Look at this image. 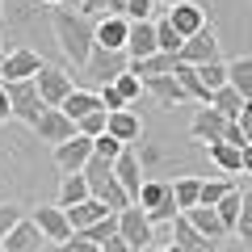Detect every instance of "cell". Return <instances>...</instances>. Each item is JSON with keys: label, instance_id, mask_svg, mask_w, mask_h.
Returning <instances> with one entry per match:
<instances>
[{"label": "cell", "instance_id": "cell-1", "mask_svg": "<svg viewBox=\"0 0 252 252\" xmlns=\"http://www.w3.org/2000/svg\"><path fill=\"white\" fill-rule=\"evenodd\" d=\"M51 30H55V42H59L63 59L72 67H84L93 55V21L76 9H51Z\"/></svg>", "mask_w": 252, "mask_h": 252}, {"label": "cell", "instance_id": "cell-2", "mask_svg": "<svg viewBox=\"0 0 252 252\" xmlns=\"http://www.w3.org/2000/svg\"><path fill=\"white\" fill-rule=\"evenodd\" d=\"M118 235H122L126 244H130V252H143V248H156V223L147 219L143 206H130L118 210Z\"/></svg>", "mask_w": 252, "mask_h": 252}, {"label": "cell", "instance_id": "cell-3", "mask_svg": "<svg viewBox=\"0 0 252 252\" xmlns=\"http://www.w3.org/2000/svg\"><path fill=\"white\" fill-rule=\"evenodd\" d=\"M130 67V59H126V51H105V46H93L89 63H84L80 72L89 84H97V89H105V84H114L118 76Z\"/></svg>", "mask_w": 252, "mask_h": 252}, {"label": "cell", "instance_id": "cell-4", "mask_svg": "<svg viewBox=\"0 0 252 252\" xmlns=\"http://www.w3.org/2000/svg\"><path fill=\"white\" fill-rule=\"evenodd\" d=\"M34 89H38V97H42V105H46V109H59L63 101L72 97L76 76H67L63 67H46V63H42V72L34 76Z\"/></svg>", "mask_w": 252, "mask_h": 252}, {"label": "cell", "instance_id": "cell-5", "mask_svg": "<svg viewBox=\"0 0 252 252\" xmlns=\"http://www.w3.org/2000/svg\"><path fill=\"white\" fill-rule=\"evenodd\" d=\"M9 89V114L17 118V122H26V126H34L38 118H42V97H38V89H34V80H21V84H4Z\"/></svg>", "mask_w": 252, "mask_h": 252}, {"label": "cell", "instance_id": "cell-6", "mask_svg": "<svg viewBox=\"0 0 252 252\" xmlns=\"http://www.w3.org/2000/svg\"><path fill=\"white\" fill-rule=\"evenodd\" d=\"M38 72H42V59H38V51H30V46H17V51H9L4 59H0V80L4 84L34 80Z\"/></svg>", "mask_w": 252, "mask_h": 252}, {"label": "cell", "instance_id": "cell-7", "mask_svg": "<svg viewBox=\"0 0 252 252\" xmlns=\"http://www.w3.org/2000/svg\"><path fill=\"white\" fill-rule=\"evenodd\" d=\"M177 59L181 63H189V67H202V63H215L219 59V34L215 30H198L193 38H185L181 42V51H177Z\"/></svg>", "mask_w": 252, "mask_h": 252}, {"label": "cell", "instance_id": "cell-8", "mask_svg": "<svg viewBox=\"0 0 252 252\" xmlns=\"http://www.w3.org/2000/svg\"><path fill=\"white\" fill-rule=\"evenodd\" d=\"M34 135L42 139V143L59 147V143H67V139H76L80 130H76V122L63 114V109H42V118L34 122Z\"/></svg>", "mask_w": 252, "mask_h": 252}, {"label": "cell", "instance_id": "cell-9", "mask_svg": "<svg viewBox=\"0 0 252 252\" xmlns=\"http://www.w3.org/2000/svg\"><path fill=\"white\" fill-rule=\"evenodd\" d=\"M89 160H93V139H84V135H76V139H67V143L55 147V168H59L63 177L84 172V164H89Z\"/></svg>", "mask_w": 252, "mask_h": 252}, {"label": "cell", "instance_id": "cell-10", "mask_svg": "<svg viewBox=\"0 0 252 252\" xmlns=\"http://www.w3.org/2000/svg\"><path fill=\"white\" fill-rule=\"evenodd\" d=\"M227 126H231V122H227L223 114H215L210 105H198V109H193L189 130H193V139H198V143L210 147V143H223V139H227Z\"/></svg>", "mask_w": 252, "mask_h": 252}, {"label": "cell", "instance_id": "cell-11", "mask_svg": "<svg viewBox=\"0 0 252 252\" xmlns=\"http://www.w3.org/2000/svg\"><path fill=\"white\" fill-rule=\"evenodd\" d=\"M30 219H34V227L42 231V240H51V244H67L72 240L67 215H63L59 206H38V210H30Z\"/></svg>", "mask_w": 252, "mask_h": 252}, {"label": "cell", "instance_id": "cell-12", "mask_svg": "<svg viewBox=\"0 0 252 252\" xmlns=\"http://www.w3.org/2000/svg\"><path fill=\"white\" fill-rule=\"evenodd\" d=\"M114 181L126 189V198H130V202L139 198V189H143V164H139L135 147H126V152L114 160Z\"/></svg>", "mask_w": 252, "mask_h": 252}, {"label": "cell", "instance_id": "cell-13", "mask_svg": "<svg viewBox=\"0 0 252 252\" xmlns=\"http://www.w3.org/2000/svg\"><path fill=\"white\" fill-rule=\"evenodd\" d=\"M164 17H168V26L181 34V42H185V38H193L198 30H206V9H202V4H193V0H181L177 9H168Z\"/></svg>", "mask_w": 252, "mask_h": 252}, {"label": "cell", "instance_id": "cell-14", "mask_svg": "<svg viewBox=\"0 0 252 252\" xmlns=\"http://www.w3.org/2000/svg\"><path fill=\"white\" fill-rule=\"evenodd\" d=\"M156 51V21H135V26L126 30V59L139 63V59H152Z\"/></svg>", "mask_w": 252, "mask_h": 252}, {"label": "cell", "instance_id": "cell-15", "mask_svg": "<svg viewBox=\"0 0 252 252\" xmlns=\"http://www.w3.org/2000/svg\"><path fill=\"white\" fill-rule=\"evenodd\" d=\"M143 93H152L160 109H177V105L189 101L185 89L177 84V76H143Z\"/></svg>", "mask_w": 252, "mask_h": 252}, {"label": "cell", "instance_id": "cell-16", "mask_svg": "<svg viewBox=\"0 0 252 252\" xmlns=\"http://www.w3.org/2000/svg\"><path fill=\"white\" fill-rule=\"evenodd\" d=\"M105 135H114L122 147H139V139H143V122H139L135 109H118V114H109Z\"/></svg>", "mask_w": 252, "mask_h": 252}, {"label": "cell", "instance_id": "cell-17", "mask_svg": "<svg viewBox=\"0 0 252 252\" xmlns=\"http://www.w3.org/2000/svg\"><path fill=\"white\" fill-rule=\"evenodd\" d=\"M126 30H130L126 17H101L93 21V42L105 51H126Z\"/></svg>", "mask_w": 252, "mask_h": 252}, {"label": "cell", "instance_id": "cell-18", "mask_svg": "<svg viewBox=\"0 0 252 252\" xmlns=\"http://www.w3.org/2000/svg\"><path fill=\"white\" fill-rule=\"evenodd\" d=\"M63 215H67V227H72V235H80V231H89L93 223H101L105 215H114V210H105L97 198H84V202H76V206H67Z\"/></svg>", "mask_w": 252, "mask_h": 252}, {"label": "cell", "instance_id": "cell-19", "mask_svg": "<svg viewBox=\"0 0 252 252\" xmlns=\"http://www.w3.org/2000/svg\"><path fill=\"white\" fill-rule=\"evenodd\" d=\"M0 248H4V252H42V231H38L34 219L26 215L9 235H4V244H0Z\"/></svg>", "mask_w": 252, "mask_h": 252}, {"label": "cell", "instance_id": "cell-20", "mask_svg": "<svg viewBox=\"0 0 252 252\" xmlns=\"http://www.w3.org/2000/svg\"><path fill=\"white\" fill-rule=\"evenodd\" d=\"M181 219H185V223L193 227V231H198L202 240H210V244H223V240H227L223 223H219V215H215L210 206H193V210H185Z\"/></svg>", "mask_w": 252, "mask_h": 252}, {"label": "cell", "instance_id": "cell-21", "mask_svg": "<svg viewBox=\"0 0 252 252\" xmlns=\"http://www.w3.org/2000/svg\"><path fill=\"white\" fill-rule=\"evenodd\" d=\"M59 109H63V114H67V118H72L76 126H80V122H84V118H89V114H97V109H101V97H97V93H93V89H72V97L63 101Z\"/></svg>", "mask_w": 252, "mask_h": 252}, {"label": "cell", "instance_id": "cell-22", "mask_svg": "<svg viewBox=\"0 0 252 252\" xmlns=\"http://www.w3.org/2000/svg\"><path fill=\"white\" fill-rule=\"evenodd\" d=\"M172 244H177L181 252H219V244H210V240H202L193 227L185 223V219H172Z\"/></svg>", "mask_w": 252, "mask_h": 252}, {"label": "cell", "instance_id": "cell-23", "mask_svg": "<svg viewBox=\"0 0 252 252\" xmlns=\"http://www.w3.org/2000/svg\"><path fill=\"white\" fill-rule=\"evenodd\" d=\"M227 89H235L244 101L252 97V59L248 55H240V59L227 63Z\"/></svg>", "mask_w": 252, "mask_h": 252}, {"label": "cell", "instance_id": "cell-24", "mask_svg": "<svg viewBox=\"0 0 252 252\" xmlns=\"http://www.w3.org/2000/svg\"><path fill=\"white\" fill-rule=\"evenodd\" d=\"M84 198H89V181H84V172H72V177L59 181V202H55V206L67 210V206H76V202H84Z\"/></svg>", "mask_w": 252, "mask_h": 252}, {"label": "cell", "instance_id": "cell-25", "mask_svg": "<svg viewBox=\"0 0 252 252\" xmlns=\"http://www.w3.org/2000/svg\"><path fill=\"white\" fill-rule=\"evenodd\" d=\"M198 189H202V177H177V181H172V198H177L181 215L198 206Z\"/></svg>", "mask_w": 252, "mask_h": 252}, {"label": "cell", "instance_id": "cell-26", "mask_svg": "<svg viewBox=\"0 0 252 252\" xmlns=\"http://www.w3.org/2000/svg\"><path fill=\"white\" fill-rule=\"evenodd\" d=\"M210 109L215 114H223L227 122H235L240 118V109H244V97L235 89H219V93H210Z\"/></svg>", "mask_w": 252, "mask_h": 252}, {"label": "cell", "instance_id": "cell-27", "mask_svg": "<svg viewBox=\"0 0 252 252\" xmlns=\"http://www.w3.org/2000/svg\"><path fill=\"white\" fill-rule=\"evenodd\" d=\"M231 189H235V185H231L227 177H210V181H202V189H198V206H210V210H215L219 202L231 193Z\"/></svg>", "mask_w": 252, "mask_h": 252}, {"label": "cell", "instance_id": "cell-28", "mask_svg": "<svg viewBox=\"0 0 252 252\" xmlns=\"http://www.w3.org/2000/svg\"><path fill=\"white\" fill-rule=\"evenodd\" d=\"M76 4H80V9L76 13H84V17H122L126 13V0H76Z\"/></svg>", "mask_w": 252, "mask_h": 252}, {"label": "cell", "instance_id": "cell-29", "mask_svg": "<svg viewBox=\"0 0 252 252\" xmlns=\"http://www.w3.org/2000/svg\"><path fill=\"white\" fill-rule=\"evenodd\" d=\"M193 72H198V80H202V89H206V93L227 89V63H223V59H215V63H202V67H193Z\"/></svg>", "mask_w": 252, "mask_h": 252}, {"label": "cell", "instance_id": "cell-30", "mask_svg": "<svg viewBox=\"0 0 252 252\" xmlns=\"http://www.w3.org/2000/svg\"><path fill=\"white\" fill-rule=\"evenodd\" d=\"M206 152H210V160H215L223 172H240V152H244V147H231V143H210Z\"/></svg>", "mask_w": 252, "mask_h": 252}, {"label": "cell", "instance_id": "cell-31", "mask_svg": "<svg viewBox=\"0 0 252 252\" xmlns=\"http://www.w3.org/2000/svg\"><path fill=\"white\" fill-rule=\"evenodd\" d=\"M215 215H219V223H223V231L231 235V231H235V219H240V189H231V193L219 202Z\"/></svg>", "mask_w": 252, "mask_h": 252}, {"label": "cell", "instance_id": "cell-32", "mask_svg": "<svg viewBox=\"0 0 252 252\" xmlns=\"http://www.w3.org/2000/svg\"><path fill=\"white\" fill-rule=\"evenodd\" d=\"M156 51H160V55H177L181 51V34L168 26V17L156 21Z\"/></svg>", "mask_w": 252, "mask_h": 252}, {"label": "cell", "instance_id": "cell-33", "mask_svg": "<svg viewBox=\"0 0 252 252\" xmlns=\"http://www.w3.org/2000/svg\"><path fill=\"white\" fill-rule=\"evenodd\" d=\"M231 235H240L244 244H252V189L240 193V219H235V231Z\"/></svg>", "mask_w": 252, "mask_h": 252}, {"label": "cell", "instance_id": "cell-34", "mask_svg": "<svg viewBox=\"0 0 252 252\" xmlns=\"http://www.w3.org/2000/svg\"><path fill=\"white\" fill-rule=\"evenodd\" d=\"M114 89H118V97H122L126 105H135V101L143 97V80H139V76H130V67H126V72L114 80Z\"/></svg>", "mask_w": 252, "mask_h": 252}, {"label": "cell", "instance_id": "cell-35", "mask_svg": "<svg viewBox=\"0 0 252 252\" xmlns=\"http://www.w3.org/2000/svg\"><path fill=\"white\" fill-rule=\"evenodd\" d=\"M164 193H168V181H143V189H139L135 206H143V210H156Z\"/></svg>", "mask_w": 252, "mask_h": 252}, {"label": "cell", "instance_id": "cell-36", "mask_svg": "<svg viewBox=\"0 0 252 252\" xmlns=\"http://www.w3.org/2000/svg\"><path fill=\"white\" fill-rule=\"evenodd\" d=\"M80 235H84L89 244H97V248H101V244H105L109 235H118V215H105L101 223H93L89 231H80Z\"/></svg>", "mask_w": 252, "mask_h": 252}, {"label": "cell", "instance_id": "cell-37", "mask_svg": "<svg viewBox=\"0 0 252 252\" xmlns=\"http://www.w3.org/2000/svg\"><path fill=\"white\" fill-rule=\"evenodd\" d=\"M26 215H30V210H21L17 202H0V244H4V235H9Z\"/></svg>", "mask_w": 252, "mask_h": 252}, {"label": "cell", "instance_id": "cell-38", "mask_svg": "<svg viewBox=\"0 0 252 252\" xmlns=\"http://www.w3.org/2000/svg\"><path fill=\"white\" fill-rule=\"evenodd\" d=\"M105 122H109V114H105V109H97V114H89L76 130H80L84 139H101V135H105Z\"/></svg>", "mask_w": 252, "mask_h": 252}, {"label": "cell", "instance_id": "cell-39", "mask_svg": "<svg viewBox=\"0 0 252 252\" xmlns=\"http://www.w3.org/2000/svg\"><path fill=\"white\" fill-rule=\"evenodd\" d=\"M122 152H126V147L118 143L114 135H101V139H93V156H101V160H109V164H114Z\"/></svg>", "mask_w": 252, "mask_h": 252}, {"label": "cell", "instance_id": "cell-40", "mask_svg": "<svg viewBox=\"0 0 252 252\" xmlns=\"http://www.w3.org/2000/svg\"><path fill=\"white\" fill-rule=\"evenodd\" d=\"M152 13H156L152 0H126V13H122V17L135 26V21H152Z\"/></svg>", "mask_w": 252, "mask_h": 252}, {"label": "cell", "instance_id": "cell-41", "mask_svg": "<svg viewBox=\"0 0 252 252\" xmlns=\"http://www.w3.org/2000/svg\"><path fill=\"white\" fill-rule=\"evenodd\" d=\"M97 97H101V109H105V114H118V109H130V105H126L122 97H118V89H114V84L97 89Z\"/></svg>", "mask_w": 252, "mask_h": 252}, {"label": "cell", "instance_id": "cell-42", "mask_svg": "<svg viewBox=\"0 0 252 252\" xmlns=\"http://www.w3.org/2000/svg\"><path fill=\"white\" fill-rule=\"evenodd\" d=\"M55 252H101V248H97V244H89L84 235H72L67 244H55Z\"/></svg>", "mask_w": 252, "mask_h": 252}, {"label": "cell", "instance_id": "cell-43", "mask_svg": "<svg viewBox=\"0 0 252 252\" xmlns=\"http://www.w3.org/2000/svg\"><path fill=\"white\" fill-rule=\"evenodd\" d=\"M235 126H240L244 143H252V101H244V109H240V118H235Z\"/></svg>", "mask_w": 252, "mask_h": 252}, {"label": "cell", "instance_id": "cell-44", "mask_svg": "<svg viewBox=\"0 0 252 252\" xmlns=\"http://www.w3.org/2000/svg\"><path fill=\"white\" fill-rule=\"evenodd\" d=\"M101 252H130V244H126L122 235H109V240L101 244Z\"/></svg>", "mask_w": 252, "mask_h": 252}, {"label": "cell", "instance_id": "cell-45", "mask_svg": "<svg viewBox=\"0 0 252 252\" xmlns=\"http://www.w3.org/2000/svg\"><path fill=\"white\" fill-rule=\"evenodd\" d=\"M9 89H4V80H0V122H9Z\"/></svg>", "mask_w": 252, "mask_h": 252}, {"label": "cell", "instance_id": "cell-46", "mask_svg": "<svg viewBox=\"0 0 252 252\" xmlns=\"http://www.w3.org/2000/svg\"><path fill=\"white\" fill-rule=\"evenodd\" d=\"M240 172H252V143L240 152Z\"/></svg>", "mask_w": 252, "mask_h": 252}, {"label": "cell", "instance_id": "cell-47", "mask_svg": "<svg viewBox=\"0 0 252 252\" xmlns=\"http://www.w3.org/2000/svg\"><path fill=\"white\" fill-rule=\"evenodd\" d=\"M152 4H156V9H160V13H168V9H177L181 0H152Z\"/></svg>", "mask_w": 252, "mask_h": 252}, {"label": "cell", "instance_id": "cell-48", "mask_svg": "<svg viewBox=\"0 0 252 252\" xmlns=\"http://www.w3.org/2000/svg\"><path fill=\"white\" fill-rule=\"evenodd\" d=\"M147 252H181L177 244H156V248H147Z\"/></svg>", "mask_w": 252, "mask_h": 252}, {"label": "cell", "instance_id": "cell-49", "mask_svg": "<svg viewBox=\"0 0 252 252\" xmlns=\"http://www.w3.org/2000/svg\"><path fill=\"white\" fill-rule=\"evenodd\" d=\"M42 4H51V9H63V4H67V0H42Z\"/></svg>", "mask_w": 252, "mask_h": 252}, {"label": "cell", "instance_id": "cell-50", "mask_svg": "<svg viewBox=\"0 0 252 252\" xmlns=\"http://www.w3.org/2000/svg\"><path fill=\"white\" fill-rule=\"evenodd\" d=\"M0 17H4V0H0Z\"/></svg>", "mask_w": 252, "mask_h": 252}, {"label": "cell", "instance_id": "cell-51", "mask_svg": "<svg viewBox=\"0 0 252 252\" xmlns=\"http://www.w3.org/2000/svg\"><path fill=\"white\" fill-rule=\"evenodd\" d=\"M0 59H4V51H0Z\"/></svg>", "mask_w": 252, "mask_h": 252}, {"label": "cell", "instance_id": "cell-52", "mask_svg": "<svg viewBox=\"0 0 252 252\" xmlns=\"http://www.w3.org/2000/svg\"><path fill=\"white\" fill-rule=\"evenodd\" d=\"M0 252H4V248H0Z\"/></svg>", "mask_w": 252, "mask_h": 252}]
</instances>
